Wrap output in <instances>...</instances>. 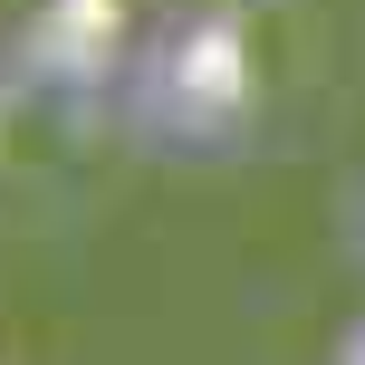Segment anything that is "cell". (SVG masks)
Listing matches in <instances>:
<instances>
[{
    "mask_svg": "<svg viewBox=\"0 0 365 365\" xmlns=\"http://www.w3.org/2000/svg\"><path fill=\"white\" fill-rule=\"evenodd\" d=\"M336 356H365V317H356V327H346V336H336Z\"/></svg>",
    "mask_w": 365,
    "mask_h": 365,
    "instance_id": "obj_3",
    "label": "cell"
},
{
    "mask_svg": "<svg viewBox=\"0 0 365 365\" xmlns=\"http://www.w3.org/2000/svg\"><path fill=\"white\" fill-rule=\"evenodd\" d=\"M115 125L135 154H164V164H231L259 125V48L250 19L231 0H202V10L154 19L125 48L115 77Z\"/></svg>",
    "mask_w": 365,
    "mask_h": 365,
    "instance_id": "obj_1",
    "label": "cell"
},
{
    "mask_svg": "<svg viewBox=\"0 0 365 365\" xmlns=\"http://www.w3.org/2000/svg\"><path fill=\"white\" fill-rule=\"evenodd\" d=\"M346 250L365 259V182H356V192H346Z\"/></svg>",
    "mask_w": 365,
    "mask_h": 365,
    "instance_id": "obj_2",
    "label": "cell"
}]
</instances>
